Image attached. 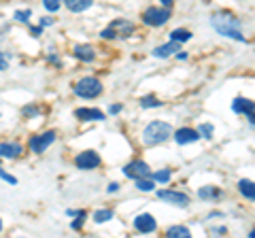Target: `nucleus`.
I'll return each mask as SVG.
<instances>
[{"label": "nucleus", "mask_w": 255, "mask_h": 238, "mask_svg": "<svg viewBox=\"0 0 255 238\" xmlns=\"http://www.w3.org/2000/svg\"><path fill=\"white\" fill-rule=\"evenodd\" d=\"M77 217H79V219H75L73 224H70V228H73V230H81V228H83V219H85V213H83V211H79V213H77Z\"/></svg>", "instance_id": "28"}, {"label": "nucleus", "mask_w": 255, "mask_h": 238, "mask_svg": "<svg viewBox=\"0 0 255 238\" xmlns=\"http://www.w3.org/2000/svg\"><path fill=\"white\" fill-rule=\"evenodd\" d=\"M124 174L126 177H130V179H140V177H149L151 174V168H149V164L147 162H142V160H136V162H130L124 168Z\"/></svg>", "instance_id": "8"}, {"label": "nucleus", "mask_w": 255, "mask_h": 238, "mask_svg": "<svg viewBox=\"0 0 255 238\" xmlns=\"http://www.w3.org/2000/svg\"><path fill=\"white\" fill-rule=\"evenodd\" d=\"M30 15H32V11L30 9H26V11H15V19L17 21H30Z\"/></svg>", "instance_id": "29"}, {"label": "nucleus", "mask_w": 255, "mask_h": 238, "mask_svg": "<svg viewBox=\"0 0 255 238\" xmlns=\"http://www.w3.org/2000/svg\"><path fill=\"white\" fill-rule=\"evenodd\" d=\"M53 23V19H49V17H41V26H51Z\"/></svg>", "instance_id": "35"}, {"label": "nucleus", "mask_w": 255, "mask_h": 238, "mask_svg": "<svg viewBox=\"0 0 255 238\" xmlns=\"http://www.w3.org/2000/svg\"><path fill=\"white\" fill-rule=\"evenodd\" d=\"M21 113H23V115H38V109H36V107H23Z\"/></svg>", "instance_id": "33"}, {"label": "nucleus", "mask_w": 255, "mask_h": 238, "mask_svg": "<svg viewBox=\"0 0 255 238\" xmlns=\"http://www.w3.org/2000/svg\"><path fill=\"white\" fill-rule=\"evenodd\" d=\"M70 13H83L94 4V0H62Z\"/></svg>", "instance_id": "15"}, {"label": "nucleus", "mask_w": 255, "mask_h": 238, "mask_svg": "<svg viewBox=\"0 0 255 238\" xmlns=\"http://www.w3.org/2000/svg\"><path fill=\"white\" fill-rule=\"evenodd\" d=\"M73 90H75V94L79 98H96V96L102 94V83L94 77H85V79H81V81L75 83Z\"/></svg>", "instance_id": "3"}, {"label": "nucleus", "mask_w": 255, "mask_h": 238, "mask_svg": "<svg viewBox=\"0 0 255 238\" xmlns=\"http://www.w3.org/2000/svg\"><path fill=\"white\" fill-rule=\"evenodd\" d=\"M172 136V128L166 121H151L145 132H142V142L145 145H159Z\"/></svg>", "instance_id": "2"}, {"label": "nucleus", "mask_w": 255, "mask_h": 238, "mask_svg": "<svg viewBox=\"0 0 255 238\" xmlns=\"http://www.w3.org/2000/svg\"><path fill=\"white\" fill-rule=\"evenodd\" d=\"M200 138V132L198 130H191V128H181L174 132V140H177V145H189V142H196Z\"/></svg>", "instance_id": "13"}, {"label": "nucleus", "mask_w": 255, "mask_h": 238, "mask_svg": "<svg viewBox=\"0 0 255 238\" xmlns=\"http://www.w3.org/2000/svg\"><path fill=\"white\" fill-rule=\"evenodd\" d=\"M170 177H172V174H170V170H157V172H153V181H157V183H168V181H170Z\"/></svg>", "instance_id": "25"}, {"label": "nucleus", "mask_w": 255, "mask_h": 238, "mask_svg": "<svg viewBox=\"0 0 255 238\" xmlns=\"http://www.w3.org/2000/svg\"><path fill=\"white\" fill-rule=\"evenodd\" d=\"M204 2H206V0H204Z\"/></svg>", "instance_id": "41"}, {"label": "nucleus", "mask_w": 255, "mask_h": 238, "mask_svg": "<svg viewBox=\"0 0 255 238\" xmlns=\"http://www.w3.org/2000/svg\"><path fill=\"white\" fill-rule=\"evenodd\" d=\"M102 38H117V34L113 32V28H105L102 30V34H100Z\"/></svg>", "instance_id": "31"}, {"label": "nucleus", "mask_w": 255, "mask_h": 238, "mask_svg": "<svg viewBox=\"0 0 255 238\" xmlns=\"http://www.w3.org/2000/svg\"><path fill=\"white\" fill-rule=\"evenodd\" d=\"M159 2H162L166 9H170V4H172V0H159Z\"/></svg>", "instance_id": "38"}, {"label": "nucleus", "mask_w": 255, "mask_h": 238, "mask_svg": "<svg viewBox=\"0 0 255 238\" xmlns=\"http://www.w3.org/2000/svg\"><path fill=\"white\" fill-rule=\"evenodd\" d=\"M23 153V147L15 140H6V142H0V160H15Z\"/></svg>", "instance_id": "10"}, {"label": "nucleus", "mask_w": 255, "mask_h": 238, "mask_svg": "<svg viewBox=\"0 0 255 238\" xmlns=\"http://www.w3.org/2000/svg\"><path fill=\"white\" fill-rule=\"evenodd\" d=\"M119 111H122V105H113V107H111V115H117Z\"/></svg>", "instance_id": "34"}, {"label": "nucleus", "mask_w": 255, "mask_h": 238, "mask_svg": "<svg viewBox=\"0 0 255 238\" xmlns=\"http://www.w3.org/2000/svg\"><path fill=\"white\" fill-rule=\"evenodd\" d=\"M153 187H155V183L151 179H147V177L136 179V189H140V192H153Z\"/></svg>", "instance_id": "23"}, {"label": "nucleus", "mask_w": 255, "mask_h": 238, "mask_svg": "<svg viewBox=\"0 0 255 238\" xmlns=\"http://www.w3.org/2000/svg\"><path fill=\"white\" fill-rule=\"evenodd\" d=\"M251 238H255V230H253V232H251Z\"/></svg>", "instance_id": "40"}, {"label": "nucleus", "mask_w": 255, "mask_h": 238, "mask_svg": "<svg viewBox=\"0 0 255 238\" xmlns=\"http://www.w3.org/2000/svg\"><path fill=\"white\" fill-rule=\"evenodd\" d=\"M198 132H200V136H204V138H211L213 136V132H215V128L211 123H202L200 128H198Z\"/></svg>", "instance_id": "27"}, {"label": "nucleus", "mask_w": 255, "mask_h": 238, "mask_svg": "<svg viewBox=\"0 0 255 238\" xmlns=\"http://www.w3.org/2000/svg\"><path fill=\"white\" fill-rule=\"evenodd\" d=\"M170 38H172V41H179V43H185V41H189V38H191V32H189V30H185V28H179V30H172Z\"/></svg>", "instance_id": "21"}, {"label": "nucleus", "mask_w": 255, "mask_h": 238, "mask_svg": "<svg viewBox=\"0 0 255 238\" xmlns=\"http://www.w3.org/2000/svg\"><path fill=\"white\" fill-rule=\"evenodd\" d=\"M75 166L79 170H94V168H98L100 166V155L96 151H92V149H87V151L79 153L75 157Z\"/></svg>", "instance_id": "6"}, {"label": "nucleus", "mask_w": 255, "mask_h": 238, "mask_svg": "<svg viewBox=\"0 0 255 238\" xmlns=\"http://www.w3.org/2000/svg\"><path fill=\"white\" fill-rule=\"evenodd\" d=\"M4 68H9V58L0 51V70H4Z\"/></svg>", "instance_id": "32"}, {"label": "nucleus", "mask_w": 255, "mask_h": 238, "mask_svg": "<svg viewBox=\"0 0 255 238\" xmlns=\"http://www.w3.org/2000/svg\"><path fill=\"white\" fill-rule=\"evenodd\" d=\"M166 236L168 238H189L191 234H189V230L185 226H172V228H168Z\"/></svg>", "instance_id": "19"}, {"label": "nucleus", "mask_w": 255, "mask_h": 238, "mask_svg": "<svg viewBox=\"0 0 255 238\" xmlns=\"http://www.w3.org/2000/svg\"><path fill=\"white\" fill-rule=\"evenodd\" d=\"M134 228H136L138 232H142V234H149V232H155L157 224H155L153 215H149V213H140V215L134 219Z\"/></svg>", "instance_id": "11"}, {"label": "nucleus", "mask_w": 255, "mask_h": 238, "mask_svg": "<svg viewBox=\"0 0 255 238\" xmlns=\"http://www.w3.org/2000/svg\"><path fill=\"white\" fill-rule=\"evenodd\" d=\"M109 28H113V32L117 34V32H122V36H128V34H132L134 32V26L130 21H126V19H117V21H113Z\"/></svg>", "instance_id": "17"}, {"label": "nucleus", "mask_w": 255, "mask_h": 238, "mask_svg": "<svg viewBox=\"0 0 255 238\" xmlns=\"http://www.w3.org/2000/svg\"><path fill=\"white\" fill-rule=\"evenodd\" d=\"M75 117L81 119V121H105V113L98 109H77L75 111Z\"/></svg>", "instance_id": "12"}, {"label": "nucleus", "mask_w": 255, "mask_h": 238, "mask_svg": "<svg viewBox=\"0 0 255 238\" xmlns=\"http://www.w3.org/2000/svg\"><path fill=\"white\" fill-rule=\"evenodd\" d=\"M43 6L49 13H55V11H60V6H62V0H43Z\"/></svg>", "instance_id": "26"}, {"label": "nucleus", "mask_w": 255, "mask_h": 238, "mask_svg": "<svg viewBox=\"0 0 255 238\" xmlns=\"http://www.w3.org/2000/svg\"><path fill=\"white\" fill-rule=\"evenodd\" d=\"M0 179L2 181H6V183H11V185H17V179L13 177V174H9V172H4L2 168H0Z\"/></svg>", "instance_id": "30"}, {"label": "nucleus", "mask_w": 255, "mask_h": 238, "mask_svg": "<svg viewBox=\"0 0 255 238\" xmlns=\"http://www.w3.org/2000/svg\"><path fill=\"white\" fill-rule=\"evenodd\" d=\"M113 219V211L111 209H102V211H96L94 213V221L96 224H105V221Z\"/></svg>", "instance_id": "22"}, {"label": "nucleus", "mask_w": 255, "mask_h": 238, "mask_svg": "<svg viewBox=\"0 0 255 238\" xmlns=\"http://www.w3.org/2000/svg\"><path fill=\"white\" fill-rule=\"evenodd\" d=\"M30 32H32V34H34V36H38V34H41V32H43V26H41V28H32V30H30Z\"/></svg>", "instance_id": "36"}, {"label": "nucleus", "mask_w": 255, "mask_h": 238, "mask_svg": "<svg viewBox=\"0 0 255 238\" xmlns=\"http://www.w3.org/2000/svg\"><path fill=\"white\" fill-rule=\"evenodd\" d=\"M157 198H159V200H164V202H168V204L181 206V209L189 206V198L185 194H181V192H172V189H159Z\"/></svg>", "instance_id": "7"}, {"label": "nucleus", "mask_w": 255, "mask_h": 238, "mask_svg": "<svg viewBox=\"0 0 255 238\" xmlns=\"http://www.w3.org/2000/svg\"><path fill=\"white\" fill-rule=\"evenodd\" d=\"M211 23H213V28L217 30L219 34L236 38V41H245V36L241 32V21H238L232 13H217V15H213Z\"/></svg>", "instance_id": "1"}, {"label": "nucleus", "mask_w": 255, "mask_h": 238, "mask_svg": "<svg viewBox=\"0 0 255 238\" xmlns=\"http://www.w3.org/2000/svg\"><path fill=\"white\" fill-rule=\"evenodd\" d=\"M117 189H119L117 183H111V185H109V194H111V192H117Z\"/></svg>", "instance_id": "37"}, {"label": "nucleus", "mask_w": 255, "mask_h": 238, "mask_svg": "<svg viewBox=\"0 0 255 238\" xmlns=\"http://www.w3.org/2000/svg\"><path fill=\"white\" fill-rule=\"evenodd\" d=\"M181 49V43L179 41H170V43H166V45H159L153 49V55L155 58H168V55L172 53H177Z\"/></svg>", "instance_id": "14"}, {"label": "nucleus", "mask_w": 255, "mask_h": 238, "mask_svg": "<svg viewBox=\"0 0 255 238\" xmlns=\"http://www.w3.org/2000/svg\"><path fill=\"white\" fill-rule=\"evenodd\" d=\"M238 189H241V194L247 198V200H255V183L249 179H243L241 183H238Z\"/></svg>", "instance_id": "18"}, {"label": "nucleus", "mask_w": 255, "mask_h": 238, "mask_svg": "<svg viewBox=\"0 0 255 238\" xmlns=\"http://www.w3.org/2000/svg\"><path fill=\"white\" fill-rule=\"evenodd\" d=\"M232 111L234 113H245L247 117H249V121L255 123V102L253 100H247V98L238 96L234 100V105H232Z\"/></svg>", "instance_id": "9"}, {"label": "nucleus", "mask_w": 255, "mask_h": 238, "mask_svg": "<svg viewBox=\"0 0 255 238\" xmlns=\"http://www.w3.org/2000/svg\"><path fill=\"white\" fill-rule=\"evenodd\" d=\"M55 142V132L49 130V132H43V134H36V136H32L30 138V149L34 153H43L47 151L51 145Z\"/></svg>", "instance_id": "5"}, {"label": "nucleus", "mask_w": 255, "mask_h": 238, "mask_svg": "<svg viewBox=\"0 0 255 238\" xmlns=\"http://www.w3.org/2000/svg\"><path fill=\"white\" fill-rule=\"evenodd\" d=\"M221 192L217 187H213V185H206V187H200V192H198V196L202 198V200H213V198H217Z\"/></svg>", "instance_id": "20"}, {"label": "nucleus", "mask_w": 255, "mask_h": 238, "mask_svg": "<svg viewBox=\"0 0 255 238\" xmlns=\"http://www.w3.org/2000/svg\"><path fill=\"white\" fill-rule=\"evenodd\" d=\"M140 107L142 109H157V107H162V100H157L155 96H145L140 100Z\"/></svg>", "instance_id": "24"}, {"label": "nucleus", "mask_w": 255, "mask_h": 238, "mask_svg": "<svg viewBox=\"0 0 255 238\" xmlns=\"http://www.w3.org/2000/svg\"><path fill=\"white\" fill-rule=\"evenodd\" d=\"M168 19H170V9H166V6H149L142 13V21L147 26H164Z\"/></svg>", "instance_id": "4"}, {"label": "nucleus", "mask_w": 255, "mask_h": 238, "mask_svg": "<svg viewBox=\"0 0 255 238\" xmlns=\"http://www.w3.org/2000/svg\"><path fill=\"white\" fill-rule=\"evenodd\" d=\"M73 53H75V58L81 60V62H92L94 55H96L94 53V47H90V45H75Z\"/></svg>", "instance_id": "16"}, {"label": "nucleus", "mask_w": 255, "mask_h": 238, "mask_svg": "<svg viewBox=\"0 0 255 238\" xmlns=\"http://www.w3.org/2000/svg\"><path fill=\"white\" fill-rule=\"evenodd\" d=\"M0 232H2V219H0Z\"/></svg>", "instance_id": "39"}]
</instances>
